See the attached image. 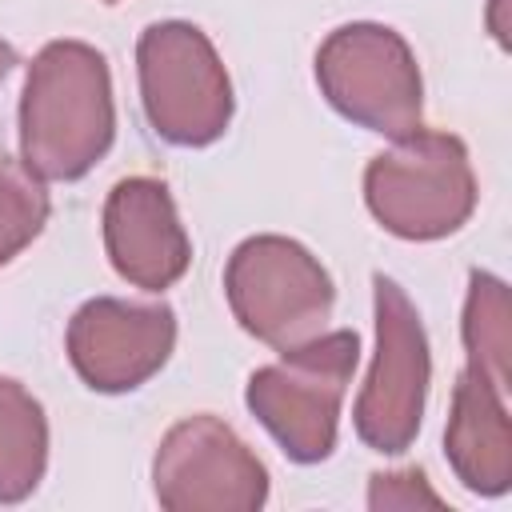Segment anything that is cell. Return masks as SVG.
<instances>
[{
  "label": "cell",
  "mask_w": 512,
  "mask_h": 512,
  "mask_svg": "<svg viewBox=\"0 0 512 512\" xmlns=\"http://www.w3.org/2000/svg\"><path fill=\"white\" fill-rule=\"evenodd\" d=\"M48 212L52 204L40 176L16 160H0V268L44 232Z\"/></svg>",
  "instance_id": "cell-14"
},
{
  "label": "cell",
  "mask_w": 512,
  "mask_h": 512,
  "mask_svg": "<svg viewBox=\"0 0 512 512\" xmlns=\"http://www.w3.org/2000/svg\"><path fill=\"white\" fill-rule=\"evenodd\" d=\"M116 136L108 60L84 40L44 44L20 92V160L40 180H80Z\"/></svg>",
  "instance_id": "cell-1"
},
{
  "label": "cell",
  "mask_w": 512,
  "mask_h": 512,
  "mask_svg": "<svg viewBox=\"0 0 512 512\" xmlns=\"http://www.w3.org/2000/svg\"><path fill=\"white\" fill-rule=\"evenodd\" d=\"M360 360V340L348 328L320 332L280 352L248 376V412L268 428L280 452L296 464H320L336 448L340 400Z\"/></svg>",
  "instance_id": "cell-2"
},
{
  "label": "cell",
  "mask_w": 512,
  "mask_h": 512,
  "mask_svg": "<svg viewBox=\"0 0 512 512\" xmlns=\"http://www.w3.org/2000/svg\"><path fill=\"white\" fill-rule=\"evenodd\" d=\"M176 348V312L96 296L68 320V360L92 392H132L148 384Z\"/></svg>",
  "instance_id": "cell-9"
},
{
  "label": "cell",
  "mask_w": 512,
  "mask_h": 512,
  "mask_svg": "<svg viewBox=\"0 0 512 512\" xmlns=\"http://www.w3.org/2000/svg\"><path fill=\"white\" fill-rule=\"evenodd\" d=\"M48 468V416L12 376H0V504L28 500Z\"/></svg>",
  "instance_id": "cell-12"
},
{
  "label": "cell",
  "mask_w": 512,
  "mask_h": 512,
  "mask_svg": "<svg viewBox=\"0 0 512 512\" xmlns=\"http://www.w3.org/2000/svg\"><path fill=\"white\" fill-rule=\"evenodd\" d=\"M16 64H20V56H16V48H12V44H4V40H0V84H4V80H8V72H12V68H16Z\"/></svg>",
  "instance_id": "cell-16"
},
{
  "label": "cell",
  "mask_w": 512,
  "mask_h": 512,
  "mask_svg": "<svg viewBox=\"0 0 512 512\" xmlns=\"http://www.w3.org/2000/svg\"><path fill=\"white\" fill-rule=\"evenodd\" d=\"M108 4H116V0H108Z\"/></svg>",
  "instance_id": "cell-17"
},
{
  "label": "cell",
  "mask_w": 512,
  "mask_h": 512,
  "mask_svg": "<svg viewBox=\"0 0 512 512\" xmlns=\"http://www.w3.org/2000/svg\"><path fill=\"white\" fill-rule=\"evenodd\" d=\"M104 248L112 268L144 292L172 288L192 264V240L176 200L156 176H128L104 200Z\"/></svg>",
  "instance_id": "cell-10"
},
{
  "label": "cell",
  "mask_w": 512,
  "mask_h": 512,
  "mask_svg": "<svg viewBox=\"0 0 512 512\" xmlns=\"http://www.w3.org/2000/svg\"><path fill=\"white\" fill-rule=\"evenodd\" d=\"M508 384L480 368H464L452 388L444 428V456L456 480L476 496H504L512 488V424L504 408Z\"/></svg>",
  "instance_id": "cell-11"
},
{
  "label": "cell",
  "mask_w": 512,
  "mask_h": 512,
  "mask_svg": "<svg viewBox=\"0 0 512 512\" xmlns=\"http://www.w3.org/2000/svg\"><path fill=\"white\" fill-rule=\"evenodd\" d=\"M368 504H372V508H416V504L440 508V496L424 484V472H420V468H408V472L372 476Z\"/></svg>",
  "instance_id": "cell-15"
},
{
  "label": "cell",
  "mask_w": 512,
  "mask_h": 512,
  "mask_svg": "<svg viewBox=\"0 0 512 512\" xmlns=\"http://www.w3.org/2000/svg\"><path fill=\"white\" fill-rule=\"evenodd\" d=\"M224 296L248 336L284 352L320 336L336 288L324 264L288 236H248L224 268Z\"/></svg>",
  "instance_id": "cell-6"
},
{
  "label": "cell",
  "mask_w": 512,
  "mask_h": 512,
  "mask_svg": "<svg viewBox=\"0 0 512 512\" xmlns=\"http://www.w3.org/2000/svg\"><path fill=\"white\" fill-rule=\"evenodd\" d=\"M508 320H512L508 284L476 268L468 276V300H464V348H468V364L500 384H508V356H512Z\"/></svg>",
  "instance_id": "cell-13"
},
{
  "label": "cell",
  "mask_w": 512,
  "mask_h": 512,
  "mask_svg": "<svg viewBox=\"0 0 512 512\" xmlns=\"http://www.w3.org/2000/svg\"><path fill=\"white\" fill-rule=\"evenodd\" d=\"M364 200L376 224L400 240H440L468 224L476 176L460 136L416 128L364 168Z\"/></svg>",
  "instance_id": "cell-3"
},
{
  "label": "cell",
  "mask_w": 512,
  "mask_h": 512,
  "mask_svg": "<svg viewBox=\"0 0 512 512\" xmlns=\"http://www.w3.org/2000/svg\"><path fill=\"white\" fill-rule=\"evenodd\" d=\"M316 84L352 124L380 136H408L424 116V80L408 40L388 24H344L316 48Z\"/></svg>",
  "instance_id": "cell-5"
},
{
  "label": "cell",
  "mask_w": 512,
  "mask_h": 512,
  "mask_svg": "<svg viewBox=\"0 0 512 512\" xmlns=\"http://www.w3.org/2000/svg\"><path fill=\"white\" fill-rule=\"evenodd\" d=\"M372 300H376V360L356 400V436L384 456H400L412 448L428 380H432V356H428V332L416 312V304L404 296V288L376 272L372 276Z\"/></svg>",
  "instance_id": "cell-7"
},
{
  "label": "cell",
  "mask_w": 512,
  "mask_h": 512,
  "mask_svg": "<svg viewBox=\"0 0 512 512\" xmlns=\"http://www.w3.org/2000/svg\"><path fill=\"white\" fill-rule=\"evenodd\" d=\"M152 488L168 512H256L268 500V468L224 420L188 416L164 432Z\"/></svg>",
  "instance_id": "cell-8"
},
{
  "label": "cell",
  "mask_w": 512,
  "mask_h": 512,
  "mask_svg": "<svg viewBox=\"0 0 512 512\" xmlns=\"http://www.w3.org/2000/svg\"><path fill=\"white\" fill-rule=\"evenodd\" d=\"M136 76L144 116L164 144L208 148L228 132L236 108L232 80L196 24H148L136 40Z\"/></svg>",
  "instance_id": "cell-4"
}]
</instances>
